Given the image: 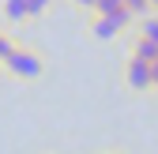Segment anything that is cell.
Masks as SVG:
<instances>
[{"label": "cell", "mask_w": 158, "mask_h": 154, "mask_svg": "<svg viewBox=\"0 0 158 154\" xmlns=\"http://www.w3.org/2000/svg\"><path fill=\"white\" fill-rule=\"evenodd\" d=\"M0 68H4L11 79H19V83H38V79L45 75V56L38 53V49H30V45L19 42V45L4 56V64H0Z\"/></svg>", "instance_id": "cell-1"}, {"label": "cell", "mask_w": 158, "mask_h": 154, "mask_svg": "<svg viewBox=\"0 0 158 154\" xmlns=\"http://www.w3.org/2000/svg\"><path fill=\"white\" fill-rule=\"evenodd\" d=\"M87 26H90V38H98V42H113V38L132 34L135 19L121 8V11H113V15H87Z\"/></svg>", "instance_id": "cell-2"}, {"label": "cell", "mask_w": 158, "mask_h": 154, "mask_svg": "<svg viewBox=\"0 0 158 154\" xmlns=\"http://www.w3.org/2000/svg\"><path fill=\"white\" fill-rule=\"evenodd\" d=\"M121 83H124L132 94H151V64L135 60V56H124V64H121Z\"/></svg>", "instance_id": "cell-3"}, {"label": "cell", "mask_w": 158, "mask_h": 154, "mask_svg": "<svg viewBox=\"0 0 158 154\" xmlns=\"http://www.w3.org/2000/svg\"><path fill=\"white\" fill-rule=\"evenodd\" d=\"M128 56H135V60H143V64H158V45H151L139 34H132L128 38Z\"/></svg>", "instance_id": "cell-4"}, {"label": "cell", "mask_w": 158, "mask_h": 154, "mask_svg": "<svg viewBox=\"0 0 158 154\" xmlns=\"http://www.w3.org/2000/svg\"><path fill=\"white\" fill-rule=\"evenodd\" d=\"M0 15H4L8 30H11V26L30 23V19H27V0H0Z\"/></svg>", "instance_id": "cell-5"}, {"label": "cell", "mask_w": 158, "mask_h": 154, "mask_svg": "<svg viewBox=\"0 0 158 154\" xmlns=\"http://www.w3.org/2000/svg\"><path fill=\"white\" fill-rule=\"evenodd\" d=\"M132 34H139V38H147L151 45H158V15L151 11V15H143V19H135Z\"/></svg>", "instance_id": "cell-6"}, {"label": "cell", "mask_w": 158, "mask_h": 154, "mask_svg": "<svg viewBox=\"0 0 158 154\" xmlns=\"http://www.w3.org/2000/svg\"><path fill=\"white\" fill-rule=\"evenodd\" d=\"M121 8H124V0H94L87 15H113V11H121Z\"/></svg>", "instance_id": "cell-7"}, {"label": "cell", "mask_w": 158, "mask_h": 154, "mask_svg": "<svg viewBox=\"0 0 158 154\" xmlns=\"http://www.w3.org/2000/svg\"><path fill=\"white\" fill-rule=\"evenodd\" d=\"M53 4H56V0H27V19H42V15H49Z\"/></svg>", "instance_id": "cell-8"}, {"label": "cell", "mask_w": 158, "mask_h": 154, "mask_svg": "<svg viewBox=\"0 0 158 154\" xmlns=\"http://www.w3.org/2000/svg\"><path fill=\"white\" fill-rule=\"evenodd\" d=\"M124 11L132 19H143V15H151V0H124Z\"/></svg>", "instance_id": "cell-9"}, {"label": "cell", "mask_w": 158, "mask_h": 154, "mask_svg": "<svg viewBox=\"0 0 158 154\" xmlns=\"http://www.w3.org/2000/svg\"><path fill=\"white\" fill-rule=\"evenodd\" d=\"M15 45H19V38H15L11 30H4V26H0V64H4V56H8Z\"/></svg>", "instance_id": "cell-10"}, {"label": "cell", "mask_w": 158, "mask_h": 154, "mask_svg": "<svg viewBox=\"0 0 158 154\" xmlns=\"http://www.w3.org/2000/svg\"><path fill=\"white\" fill-rule=\"evenodd\" d=\"M68 4H72V8H79V11H90L94 0H68Z\"/></svg>", "instance_id": "cell-11"}, {"label": "cell", "mask_w": 158, "mask_h": 154, "mask_svg": "<svg viewBox=\"0 0 158 154\" xmlns=\"http://www.w3.org/2000/svg\"><path fill=\"white\" fill-rule=\"evenodd\" d=\"M94 154H128L124 147H102V150H94Z\"/></svg>", "instance_id": "cell-12"}, {"label": "cell", "mask_w": 158, "mask_h": 154, "mask_svg": "<svg viewBox=\"0 0 158 154\" xmlns=\"http://www.w3.org/2000/svg\"><path fill=\"white\" fill-rule=\"evenodd\" d=\"M151 11H154V15H158V0H151Z\"/></svg>", "instance_id": "cell-13"}]
</instances>
